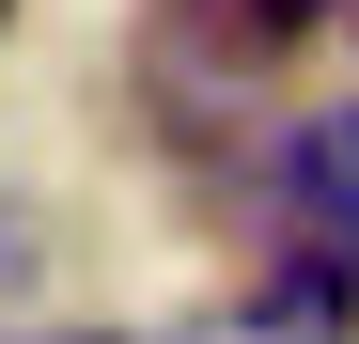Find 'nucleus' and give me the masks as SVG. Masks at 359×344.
I'll use <instances>...</instances> for the list:
<instances>
[{
    "label": "nucleus",
    "mask_w": 359,
    "mask_h": 344,
    "mask_svg": "<svg viewBox=\"0 0 359 344\" xmlns=\"http://www.w3.org/2000/svg\"><path fill=\"white\" fill-rule=\"evenodd\" d=\"M188 344H359V251H281L250 298H234L219 329H188Z\"/></svg>",
    "instance_id": "1"
},
{
    "label": "nucleus",
    "mask_w": 359,
    "mask_h": 344,
    "mask_svg": "<svg viewBox=\"0 0 359 344\" xmlns=\"http://www.w3.org/2000/svg\"><path fill=\"white\" fill-rule=\"evenodd\" d=\"M281 219H297V235H328V251H359V110L281 126Z\"/></svg>",
    "instance_id": "2"
},
{
    "label": "nucleus",
    "mask_w": 359,
    "mask_h": 344,
    "mask_svg": "<svg viewBox=\"0 0 359 344\" xmlns=\"http://www.w3.org/2000/svg\"><path fill=\"white\" fill-rule=\"evenodd\" d=\"M234 16H250V32L281 47V32H313V16H328V0H234Z\"/></svg>",
    "instance_id": "3"
}]
</instances>
